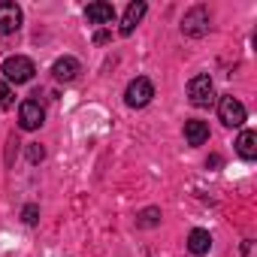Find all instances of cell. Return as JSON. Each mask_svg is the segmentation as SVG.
Masks as SVG:
<instances>
[{
	"mask_svg": "<svg viewBox=\"0 0 257 257\" xmlns=\"http://www.w3.org/2000/svg\"><path fill=\"white\" fill-rule=\"evenodd\" d=\"M34 73H37V67H34V61H31V58H25V55H13V58H7V61H4V76H7L10 82H16V85L31 82V79H34Z\"/></svg>",
	"mask_w": 257,
	"mask_h": 257,
	"instance_id": "6da1fadb",
	"label": "cell"
},
{
	"mask_svg": "<svg viewBox=\"0 0 257 257\" xmlns=\"http://www.w3.org/2000/svg\"><path fill=\"white\" fill-rule=\"evenodd\" d=\"M152 97H155V85H152L146 76L134 79L131 85H127V91H124V103L131 106V109H143V106H149Z\"/></svg>",
	"mask_w": 257,
	"mask_h": 257,
	"instance_id": "7a4b0ae2",
	"label": "cell"
},
{
	"mask_svg": "<svg viewBox=\"0 0 257 257\" xmlns=\"http://www.w3.org/2000/svg\"><path fill=\"white\" fill-rule=\"evenodd\" d=\"M188 97H191V103H194V106H200V109L212 106V100H215V88H212V79H209L206 73L194 76V79L188 82Z\"/></svg>",
	"mask_w": 257,
	"mask_h": 257,
	"instance_id": "3957f363",
	"label": "cell"
},
{
	"mask_svg": "<svg viewBox=\"0 0 257 257\" xmlns=\"http://www.w3.org/2000/svg\"><path fill=\"white\" fill-rule=\"evenodd\" d=\"M218 115H221V121H224L227 127H242L245 118H248L245 106H242L233 94H224V97L218 100Z\"/></svg>",
	"mask_w": 257,
	"mask_h": 257,
	"instance_id": "277c9868",
	"label": "cell"
},
{
	"mask_svg": "<svg viewBox=\"0 0 257 257\" xmlns=\"http://www.w3.org/2000/svg\"><path fill=\"white\" fill-rule=\"evenodd\" d=\"M182 31H185L188 37H203V34L209 31V10H206V7L188 10L185 19H182Z\"/></svg>",
	"mask_w": 257,
	"mask_h": 257,
	"instance_id": "5b68a950",
	"label": "cell"
},
{
	"mask_svg": "<svg viewBox=\"0 0 257 257\" xmlns=\"http://www.w3.org/2000/svg\"><path fill=\"white\" fill-rule=\"evenodd\" d=\"M43 118H46V112H43L40 100H25L19 106V124H22V131H37V127H43Z\"/></svg>",
	"mask_w": 257,
	"mask_h": 257,
	"instance_id": "8992f818",
	"label": "cell"
},
{
	"mask_svg": "<svg viewBox=\"0 0 257 257\" xmlns=\"http://www.w3.org/2000/svg\"><path fill=\"white\" fill-rule=\"evenodd\" d=\"M22 28V7L4 0L0 4V34H16Z\"/></svg>",
	"mask_w": 257,
	"mask_h": 257,
	"instance_id": "52a82bcc",
	"label": "cell"
},
{
	"mask_svg": "<svg viewBox=\"0 0 257 257\" xmlns=\"http://www.w3.org/2000/svg\"><path fill=\"white\" fill-rule=\"evenodd\" d=\"M85 19H88L91 25H112V19H115V7H112V4H106V0L88 4V10H85Z\"/></svg>",
	"mask_w": 257,
	"mask_h": 257,
	"instance_id": "ba28073f",
	"label": "cell"
},
{
	"mask_svg": "<svg viewBox=\"0 0 257 257\" xmlns=\"http://www.w3.org/2000/svg\"><path fill=\"white\" fill-rule=\"evenodd\" d=\"M146 10H149V7L143 4V0H137V4H131V7H127V13H124V19H121V28H118V31H121L124 37H131V34H134V28H137V25L143 22Z\"/></svg>",
	"mask_w": 257,
	"mask_h": 257,
	"instance_id": "9c48e42d",
	"label": "cell"
},
{
	"mask_svg": "<svg viewBox=\"0 0 257 257\" xmlns=\"http://www.w3.org/2000/svg\"><path fill=\"white\" fill-rule=\"evenodd\" d=\"M79 73H82V67H79L76 58H58L55 67H52V76H55L58 82H73Z\"/></svg>",
	"mask_w": 257,
	"mask_h": 257,
	"instance_id": "30bf717a",
	"label": "cell"
},
{
	"mask_svg": "<svg viewBox=\"0 0 257 257\" xmlns=\"http://www.w3.org/2000/svg\"><path fill=\"white\" fill-rule=\"evenodd\" d=\"M185 140H188V146H203L209 140V124L200 121V118L185 121Z\"/></svg>",
	"mask_w": 257,
	"mask_h": 257,
	"instance_id": "8fae6325",
	"label": "cell"
},
{
	"mask_svg": "<svg viewBox=\"0 0 257 257\" xmlns=\"http://www.w3.org/2000/svg\"><path fill=\"white\" fill-rule=\"evenodd\" d=\"M209 248H212L209 230H191V236H188V251L197 254V257H203V254H209Z\"/></svg>",
	"mask_w": 257,
	"mask_h": 257,
	"instance_id": "7c38bea8",
	"label": "cell"
},
{
	"mask_svg": "<svg viewBox=\"0 0 257 257\" xmlns=\"http://www.w3.org/2000/svg\"><path fill=\"white\" fill-rule=\"evenodd\" d=\"M236 152H239L245 161H254V158H257V134H254V131H245V134L236 140Z\"/></svg>",
	"mask_w": 257,
	"mask_h": 257,
	"instance_id": "4fadbf2b",
	"label": "cell"
},
{
	"mask_svg": "<svg viewBox=\"0 0 257 257\" xmlns=\"http://www.w3.org/2000/svg\"><path fill=\"white\" fill-rule=\"evenodd\" d=\"M16 103V94H13V88L7 85V82H0V106H4V109H10Z\"/></svg>",
	"mask_w": 257,
	"mask_h": 257,
	"instance_id": "5bb4252c",
	"label": "cell"
},
{
	"mask_svg": "<svg viewBox=\"0 0 257 257\" xmlns=\"http://www.w3.org/2000/svg\"><path fill=\"white\" fill-rule=\"evenodd\" d=\"M43 158H46V149H43L40 143H28V161H31V164H40Z\"/></svg>",
	"mask_w": 257,
	"mask_h": 257,
	"instance_id": "9a60e30c",
	"label": "cell"
},
{
	"mask_svg": "<svg viewBox=\"0 0 257 257\" xmlns=\"http://www.w3.org/2000/svg\"><path fill=\"white\" fill-rule=\"evenodd\" d=\"M158 221H161V212H158V209H146V212L140 215V224H143V227H155Z\"/></svg>",
	"mask_w": 257,
	"mask_h": 257,
	"instance_id": "2e32d148",
	"label": "cell"
},
{
	"mask_svg": "<svg viewBox=\"0 0 257 257\" xmlns=\"http://www.w3.org/2000/svg\"><path fill=\"white\" fill-rule=\"evenodd\" d=\"M22 218H25V224H37V221H40V209H37V206H25Z\"/></svg>",
	"mask_w": 257,
	"mask_h": 257,
	"instance_id": "e0dca14e",
	"label": "cell"
},
{
	"mask_svg": "<svg viewBox=\"0 0 257 257\" xmlns=\"http://www.w3.org/2000/svg\"><path fill=\"white\" fill-rule=\"evenodd\" d=\"M242 257H254V242H251V239L242 242Z\"/></svg>",
	"mask_w": 257,
	"mask_h": 257,
	"instance_id": "ac0fdd59",
	"label": "cell"
},
{
	"mask_svg": "<svg viewBox=\"0 0 257 257\" xmlns=\"http://www.w3.org/2000/svg\"><path fill=\"white\" fill-rule=\"evenodd\" d=\"M106 40H109V34H106V31H100V34L94 37V43H106Z\"/></svg>",
	"mask_w": 257,
	"mask_h": 257,
	"instance_id": "d6986e66",
	"label": "cell"
}]
</instances>
